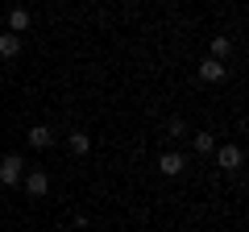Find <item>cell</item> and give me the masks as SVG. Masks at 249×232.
Listing matches in <instances>:
<instances>
[{"label": "cell", "mask_w": 249, "mask_h": 232, "mask_svg": "<svg viewBox=\"0 0 249 232\" xmlns=\"http://www.w3.org/2000/svg\"><path fill=\"white\" fill-rule=\"evenodd\" d=\"M237 162H241V149H232V145H229V149H220V166H237Z\"/></svg>", "instance_id": "obj_5"}, {"label": "cell", "mask_w": 249, "mask_h": 232, "mask_svg": "<svg viewBox=\"0 0 249 232\" xmlns=\"http://www.w3.org/2000/svg\"><path fill=\"white\" fill-rule=\"evenodd\" d=\"M17 50H21V37H13V33L0 37V54H17Z\"/></svg>", "instance_id": "obj_6"}, {"label": "cell", "mask_w": 249, "mask_h": 232, "mask_svg": "<svg viewBox=\"0 0 249 232\" xmlns=\"http://www.w3.org/2000/svg\"><path fill=\"white\" fill-rule=\"evenodd\" d=\"M25 187H29V195H46V174H29Z\"/></svg>", "instance_id": "obj_4"}, {"label": "cell", "mask_w": 249, "mask_h": 232, "mask_svg": "<svg viewBox=\"0 0 249 232\" xmlns=\"http://www.w3.org/2000/svg\"><path fill=\"white\" fill-rule=\"evenodd\" d=\"M0 179H4V182H17L21 179V158H4V162H0Z\"/></svg>", "instance_id": "obj_1"}, {"label": "cell", "mask_w": 249, "mask_h": 232, "mask_svg": "<svg viewBox=\"0 0 249 232\" xmlns=\"http://www.w3.org/2000/svg\"><path fill=\"white\" fill-rule=\"evenodd\" d=\"M29 25V17H25V9H17V13H13V29H25Z\"/></svg>", "instance_id": "obj_9"}, {"label": "cell", "mask_w": 249, "mask_h": 232, "mask_svg": "<svg viewBox=\"0 0 249 232\" xmlns=\"http://www.w3.org/2000/svg\"><path fill=\"white\" fill-rule=\"evenodd\" d=\"M71 149H75V153H88V137L75 133V137H71Z\"/></svg>", "instance_id": "obj_8"}, {"label": "cell", "mask_w": 249, "mask_h": 232, "mask_svg": "<svg viewBox=\"0 0 249 232\" xmlns=\"http://www.w3.org/2000/svg\"><path fill=\"white\" fill-rule=\"evenodd\" d=\"M199 75H204V79H212V83H216V79H224V66L216 63V58H208V63L199 66Z\"/></svg>", "instance_id": "obj_3"}, {"label": "cell", "mask_w": 249, "mask_h": 232, "mask_svg": "<svg viewBox=\"0 0 249 232\" xmlns=\"http://www.w3.org/2000/svg\"><path fill=\"white\" fill-rule=\"evenodd\" d=\"M29 141H34V145H50V133H46V129H34V133H29Z\"/></svg>", "instance_id": "obj_7"}, {"label": "cell", "mask_w": 249, "mask_h": 232, "mask_svg": "<svg viewBox=\"0 0 249 232\" xmlns=\"http://www.w3.org/2000/svg\"><path fill=\"white\" fill-rule=\"evenodd\" d=\"M158 170H162V174H178V170H183V158H178V153H162Z\"/></svg>", "instance_id": "obj_2"}]
</instances>
